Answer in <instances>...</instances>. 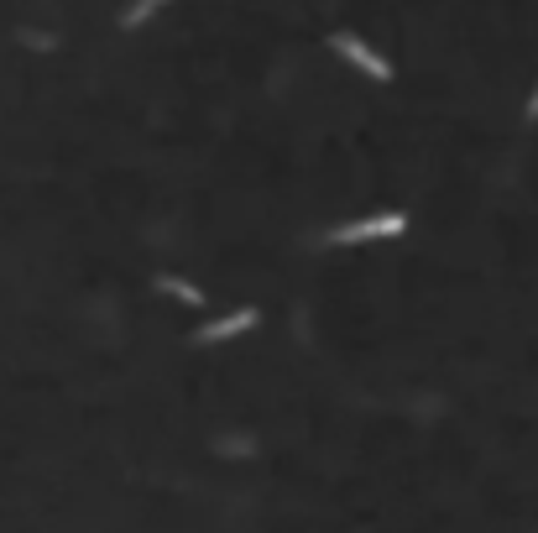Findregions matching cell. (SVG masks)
<instances>
[{
  "label": "cell",
  "mask_w": 538,
  "mask_h": 533,
  "mask_svg": "<svg viewBox=\"0 0 538 533\" xmlns=\"http://www.w3.org/2000/svg\"><path fill=\"white\" fill-rule=\"evenodd\" d=\"M403 230H408V210H377V215L330 225L319 236V246H371V241H397Z\"/></svg>",
  "instance_id": "obj_1"
},
{
  "label": "cell",
  "mask_w": 538,
  "mask_h": 533,
  "mask_svg": "<svg viewBox=\"0 0 538 533\" xmlns=\"http://www.w3.org/2000/svg\"><path fill=\"white\" fill-rule=\"evenodd\" d=\"M330 53H340L350 68H361L366 79H377V84H392V63L371 48L366 37H356V32H330Z\"/></svg>",
  "instance_id": "obj_2"
},
{
  "label": "cell",
  "mask_w": 538,
  "mask_h": 533,
  "mask_svg": "<svg viewBox=\"0 0 538 533\" xmlns=\"http://www.w3.org/2000/svg\"><path fill=\"white\" fill-rule=\"evenodd\" d=\"M256 324H262V314H256L251 304H246V309H230V314H220V319H209L204 330H194V345H225V340L256 330Z\"/></svg>",
  "instance_id": "obj_3"
},
{
  "label": "cell",
  "mask_w": 538,
  "mask_h": 533,
  "mask_svg": "<svg viewBox=\"0 0 538 533\" xmlns=\"http://www.w3.org/2000/svg\"><path fill=\"white\" fill-rule=\"evenodd\" d=\"M168 6H173V0H131V6H126L121 16H115V27H121V32H142L147 21H152V16H162Z\"/></svg>",
  "instance_id": "obj_4"
},
{
  "label": "cell",
  "mask_w": 538,
  "mask_h": 533,
  "mask_svg": "<svg viewBox=\"0 0 538 533\" xmlns=\"http://www.w3.org/2000/svg\"><path fill=\"white\" fill-rule=\"evenodd\" d=\"M157 288L168 293V298H178V304H189V309H204V288H194L189 277H173V272H162V277H157Z\"/></svg>",
  "instance_id": "obj_5"
},
{
  "label": "cell",
  "mask_w": 538,
  "mask_h": 533,
  "mask_svg": "<svg viewBox=\"0 0 538 533\" xmlns=\"http://www.w3.org/2000/svg\"><path fill=\"white\" fill-rule=\"evenodd\" d=\"M16 42H21V48H32V53H53V48H58V37H53V32H32V27H21V32H16Z\"/></svg>",
  "instance_id": "obj_6"
},
{
  "label": "cell",
  "mask_w": 538,
  "mask_h": 533,
  "mask_svg": "<svg viewBox=\"0 0 538 533\" xmlns=\"http://www.w3.org/2000/svg\"><path fill=\"white\" fill-rule=\"evenodd\" d=\"M523 121H538V84H533V95H528V105H523Z\"/></svg>",
  "instance_id": "obj_7"
}]
</instances>
